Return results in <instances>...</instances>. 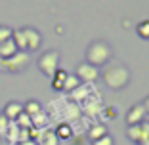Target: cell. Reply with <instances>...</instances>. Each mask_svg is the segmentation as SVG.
Returning <instances> with one entry per match:
<instances>
[{
    "label": "cell",
    "mask_w": 149,
    "mask_h": 145,
    "mask_svg": "<svg viewBox=\"0 0 149 145\" xmlns=\"http://www.w3.org/2000/svg\"><path fill=\"white\" fill-rule=\"evenodd\" d=\"M100 76L103 78V82H105V86L109 90H123L130 84L132 73L123 63H109Z\"/></svg>",
    "instance_id": "cell-1"
},
{
    "label": "cell",
    "mask_w": 149,
    "mask_h": 145,
    "mask_svg": "<svg viewBox=\"0 0 149 145\" xmlns=\"http://www.w3.org/2000/svg\"><path fill=\"white\" fill-rule=\"evenodd\" d=\"M111 59H113V48H111L109 42H105V40L90 42V46L86 50V63L101 67V65H107Z\"/></svg>",
    "instance_id": "cell-2"
},
{
    "label": "cell",
    "mask_w": 149,
    "mask_h": 145,
    "mask_svg": "<svg viewBox=\"0 0 149 145\" xmlns=\"http://www.w3.org/2000/svg\"><path fill=\"white\" fill-rule=\"evenodd\" d=\"M29 63H31L29 52H17V53H13L12 57H8V59H0V71L15 75V73L25 71L29 67Z\"/></svg>",
    "instance_id": "cell-3"
},
{
    "label": "cell",
    "mask_w": 149,
    "mask_h": 145,
    "mask_svg": "<svg viewBox=\"0 0 149 145\" xmlns=\"http://www.w3.org/2000/svg\"><path fill=\"white\" fill-rule=\"evenodd\" d=\"M59 59H61V56H59L57 50H48V52H44L42 56L38 57V61H36L40 73L52 78V76L56 75V71L59 69Z\"/></svg>",
    "instance_id": "cell-4"
},
{
    "label": "cell",
    "mask_w": 149,
    "mask_h": 145,
    "mask_svg": "<svg viewBox=\"0 0 149 145\" xmlns=\"http://www.w3.org/2000/svg\"><path fill=\"white\" fill-rule=\"evenodd\" d=\"M74 75L80 78V82H84V84H90V82H94V80H97L100 78V67H96V65H90V63H80L79 67H77V73Z\"/></svg>",
    "instance_id": "cell-5"
},
{
    "label": "cell",
    "mask_w": 149,
    "mask_h": 145,
    "mask_svg": "<svg viewBox=\"0 0 149 145\" xmlns=\"http://www.w3.org/2000/svg\"><path fill=\"white\" fill-rule=\"evenodd\" d=\"M23 35H25L27 42V52H36L42 44V35L33 27H23Z\"/></svg>",
    "instance_id": "cell-6"
},
{
    "label": "cell",
    "mask_w": 149,
    "mask_h": 145,
    "mask_svg": "<svg viewBox=\"0 0 149 145\" xmlns=\"http://www.w3.org/2000/svg\"><path fill=\"white\" fill-rule=\"evenodd\" d=\"M145 119H147V113H145V107L141 105V103L132 105L130 109H128V113H126L128 126H132V124H140V122H143Z\"/></svg>",
    "instance_id": "cell-7"
},
{
    "label": "cell",
    "mask_w": 149,
    "mask_h": 145,
    "mask_svg": "<svg viewBox=\"0 0 149 145\" xmlns=\"http://www.w3.org/2000/svg\"><path fill=\"white\" fill-rule=\"evenodd\" d=\"M36 145H59V137L56 136V132L52 128H46V130H40Z\"/></svg>",
    "instance_id": "cell-8"
},
{
    "label": "cell",
    "mask_w": 149,
    "mask_h": 145,
    "mask_svg": "<svg viewBox=\"0 0 149 145\" xmlns=\"http://www.w3.org/2000/svg\"><path fill=\"white\" fill-rule=\"evenodd\" d=\"M21 113H23V103H19V101H8L2 114H4L8 120H15Z\"/></svg>",
    "instance_id": "cell-9"
},
{
    "label": "cell",
    "mask_w": 149,
    "mask_h": 145,
    "mask_svg": "<svg viewBox=\"0 0 149 145\" xmlns=\"http://www.w3.org/2000/svg\"><path fill=\"white\" fill-rule=\"evenodd\" d=\"M105 134H109L105 124L103 122H94L92 126H90V130H88V139L96 141V139H100L101 136H105Z\"/></svg>",
    "instance_id": "cell-10"
},
{
    "label": "cell",
    "mask_w": 149,
    "mask_h": 145,
    "mask_svg": "<svg viewBox=\"0 0 149 145\" xmlns=\"http://www.w3.org/2000/svg\"><path fill=\"white\" fill-rule=\"evenodd\" d=\"M126 136L128 139H132L136 145H140L143 141V130H141V122L140 124H132V126L126 128Z\"/></svg>",
    "instance_id": "cell-11"
},
{
    "label": "cell",
    "mask_w": 149,
    "mask_h": 145,
    "mask_svg": "<svg viewBox=\"0 0 149 145\" xmlns=\"http://www.w3.org/2000/svg\"><path fill=\"white\" fill-rule=\"evenodd\" d=\"M54 132H56V136H57V137H59V141H61V139H73V137H74L73 126H71L69 122H61V124H57Z\"/></svg>",
    "instance_id": "cell-12"
},
{
    "label": "cell",
    "mask_w": 149,
    "mask_h": 145,
    "mask_svg": "<svg viewBox=\"0 0 149 145\" xmlns=\"http://www.w3.org/2000/svg\"><path fill=\"white\" fill-rule=\"evenodd\" d=\"M79 86H82V82H80L79 76H77V75H67L65 80H63V88H61V92L73 94L74 90L79 88Z\"/></svg>",
    "instance_id": "cell-13"
},
{
    "label": "cell",
    "mask_w": 149,
    "mask_h": 145,
    "mask_svg": "<svg viewBox=\"0 0 149 145\" xmlns=\"http://www.w3.org/2000/svg\"><path fill=\"white\" fill-rule=\"evenodd\" d=\"M17 52L19 50H17V46H15V42H13L12 38L0 44V59H8V57H12L13 53H17Z\"/></svg>",
    "instance_id": "cell-14"
},
{
    "label": "cell",
    "mask_w": 149,
    "mask_h": 145,
    "mask_svg": "<svg viewBox=\"0 0 149 145\" xmlns=\"http://www.w3.org/2000/svg\"><path fill=\"white\" fill-rule=\"evenodd\" d=\"M80 109H82L84 114H88V117H96V114H100L101 111H103V107L100 105V101H97V99H92V101L82 103V107H80Z\"/></svg>",
    "instance_id": "cell-15"
},
{
    "label": "cell",
    "mask_w": 149,
    "mask_h": 145,
    "mask_svg": "<svg viewBox=\"0 0 149 145\" xmlns=\"http://www.w3.org/2000/svg\"><path fill=\"white\" fill-rule=\"evenodd\" d=\"M23 113H27L29 117H36L38 113H42V105H40L36 99H29L27 103H23Z\"/></svg>",
    "instance_id": "cell-16"
},
{
    "label": "cell",
    "mask_w": 149,
    "mask_h": 145,
    "mask_svg": "<svg viewBox=\"0 0 149 145\" xmlns=\"http://www.w3.org/2000/svg\"><path fill=\"white\" fill-rule=\"evenodd\" d=\"M67 75H69V73H67V71H63V69H57V71H56V75L52 76V88L56 90V92H61L63 80H65Z\"/></svg>",
    "instance_id": "cell-17"
},
{
    "label": "cell",
    "mask_w": 149,
    "mask_h": 145,
    "mask_svg": "<svg viewBox=\"0 0 149 145\" xmlns=\"http://www.w3.org/2000/svg\"><path fill=\"white\" fill-rule=\"evenodd\" d=\"M12 40L15 42L19 52H27V42H25V35H23V29H17V31L12 33Z\"/></svg>",
    "instance_id": "cell-18"
},
{
    "label": "cell",
    "mask_w": 149,
    "mask_h": 145,
    "mask_svg": "<svg viewBox=\"0 0 149 145\" xmlns=\"http://www.w3.org/2000/svg\"><path fill=\"white\" fill-rule=\"evenodd\" d=\"M136 33H138V36H140V38L149 40V19H143V21H140V23H138Z\"/></svg>",
    "instance_id": "cell-19"
},
{
    "label": "cell",
    "mask_w": 149,
    "mask_h": 145,
    "mask_svg": "<svg viewBox=\"0 0 149 145\" xmlns=\"http://www.w3.org/2000/svg\"><path fill=\"white\" fill-rule=\"evenodd\" d=\"M4 137H8V141H17V137H19V126L13 122V120H10L8 132H6Z\"/></svg>",
    "instance_id": "cell-20"
},
{
    "label": "cell",
    "mask_w": 149,
    "mask_h": 145,
    "mask_svg": "<svg viewBox=\"0 0 149 145\" xmlns=\"http://www.w3.org/2000/svg\"><path fill=\"white\" fill-rule=\"evenodd\" d=\"M13 122L17 124L19 128H33V119H31V117H29L27 113H21L17 119L13 120Z\"/></svg>",
    "instance_id": "cell-21"
},
{
    "label": "cell",
    "mask_w": 149,
    "mask_h": 145,
    "mask_svg": "<svg viewBox=\"0 0 149 145\" xmlns=\"http://www.w3.org/2000/svg\"><path fill=\"white\" fill-rule=\"evenodd\" d=\"M46 120L48 119H46V114H44V111H42V113H38L36 117H33V126L38 128V130H42V126L46 124Z\"/></svg>",
    "instance_id": "cell-22"
},
{
    "label": "cell",
    "mask_w": 149,
    "mask_h": 145,
    "mask_svg": "<svg viewBox=\"0 0 149 145\" xmlns=\"http://www.w3.org/2000/svg\"><path fill=\"white\" fill-rule=\"evenodd\" d=\"M12 33H13V29H10V27H6V25H0V44L12 38Z\"/></svg>",
    "instance_id": "cell-23"
},
{
    "label": "cell",
    "mask_w": 149,
    "mask_h": 145,
    "mask_svg": "<svg viewBox=\"0 0 149 145\" xmlns=\"http://www.w3.org/2000/svg\"><path fill=\"white\" fill-rule=\"evenodd\" d=\"M92 145H115V139L109 136V134H105V136H101L100 139L92 141Z\"/></svg>",
    "instance_id": "cell-24"
},
{
    "label": "cell",
    "mask_w": 149,
    "mask_h": 145,
    "mask_svg": "<svg viewBox=\"0 0 149 145\" xmlns=\"http://www.w3.org/2000/svg\"><path fill=\"white\" fill-rule=\"evenodd\" d=\"M8 126H10V120L6 119L2 113H0V137L6 136V132H8Z\"/></svg>",
    "instance_id": "cell-25"
},
{
    "label": "cell",
    "mask_w": 149,
    "mask_h": 145,
    "mask_svg": "<svg viewBox=\"0 0 149 145\" xmlns=\"http://www.w3.org/2000/svg\"><path fill=\"white\" fill-rule=\"evenodd\" d=\"M29 139H31L29 128H19V137H17V143H23V141H29Z\"/></svg>",
    "instance_id": "cell-26"
},
{
    "label": "cell",
    "mask_w": 149,
    "mask_h": 145,
    "mask_svg": "<svg viewBox=\"0 0 149 145\" xmlns=\"http://www.w3.org/2000/svg\"><path fill=\"white\" fill-rule=\"evenodd\" d=\"M141 105H143V107H145V113H147V117H149V96H147V97H145V99H143V101H141Z\"/></svg>",
    "instance_id": "cell-27"
},
{
    "label": "cell",
    "mask_w": 149,
    "mask_h": 145,
    "mask_svg": "<svg viewBox=\"0 0 149 145\" xmlns=\"http://www.w3.org/2000/svg\"><path fill=\"white\" fill-rule=\"evenodd\" d=\"M105 113H107V117H117V111H113V109H107Z\"/></svg>",
    "instance_id": "cell-28"
},
{
    "label": "cell",
    "mask_w": 149,
    "mask_h": 145,
    "mask_svg": "<svg viewBox=\"0 0 149 145\" xmlns=\"http://www.w3.org/2000/svg\"><path fill=\"white\" fill-rule=\"evenodd\" d=\"M19 145H36V141H33V139H29V141H23V143H19Z\"/></svg>",
    "instance_id": "cell-29"
},
{
    "label": "cell",
    "mask_w": 149,
    "mask_h": 145,
    "mask_svg": "<svg viewBox=\"0 0 149 145\" xmlns=\"http://www.w3.org/2000/svg\"><path fill=\"white\" fill-rule=\"evenodd\" d=\"M140 145H149V139H143V141H141Z\"/></svg>",
    "instance_id": "cell-30"
},
{
    "label": "cell",
    "mask_w": 149,
    "mask_h": 145,
    "mask_svg": "<svg viewBox=\"0 0 149 145\" xmlns=\"http://www.w3.org/2000/svg\"><path fill=\"white\" fill-rule=\"evenodd\" d=\"M145 120H147V122H149V117H147V119H145Z\"/></svg>",
    "instance_id": "cell-31"
}]
</instances>
